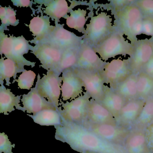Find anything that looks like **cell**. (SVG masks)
Here are the masks:
<instances>
[{"label":"cell","instance_id":"cell-27","mask_svg":"<svg viewBox=\"0 0 153 153\" xmlns=\"http://www.w3.org/2000/svg\"><path fill=\"white\" fill-rule=\"evenodd\" d=\"M80 47L79 45L67 49L63 51L59 64L54 71L55 73L60 76L64 71L76 66L79 56Z\"/></svg>","mask_w":153,"mask_h":153},{"label":"cell","instance_id":"cell-10","mask_svg":"<svg viewBox=\"0 0 153 153\" xmlns=\"http://www.w3.org/2000/svg\"><path fill=\"white\" fill-rule=\"evenodd\" d=\"M72 68L83 81L85 90L91 98L101 102L104 96L105 86L101 73L88 71L76 67Z\"/></svg>","mask_w":153,"mask_h":153},{"label":"cell","instance_id":"cell-28","mask_svg":"<svg viewBox=\"0 0 153 153\" xmlns=\"http://www.w3.org/2000/svg\"><path fill=\"white\" fill-rule=\"evenodd\" d=\"M153 121V97L146 100L141 113L131 127L130 129L145 130Z\"/></svg>","mask_w":153,"mask_h":153},{"label":"cell","instance_id":"cell-8","mask_svg":"<svg viewBox=\"0 0 153 153\" xmlns=\"http://www.w3.org/2000/svg\"><path fill=\"white\" fill-rule=\"evenodd\" d=\"M81 125L104 140L123 146L130 132V129L118 125L97 124L85 121Z\"/></svg>","mask_w":153,"mask_h":153},{"label":"cell","instance_id":"cell-22","mask_svg":"<svg viewBox=\"0 0 153 153\" xmlns=\"http://www.w3.org/2000/svg\"><path fill=\"white\" fill-rule=\"evenodd\" d=\"M21 95L16 96L10 89L7 88L4 85L0 86V113L8 115L9 113L16 109L25 112L24 107L20 105Z\"/></svg>","mask_w":153,"mask_h":153},{"label":"cell","instance_id":"cell-29","mask_svg":"<svg viewBox=\"0 0 153 153\" xmlns=\"http://www.w3.org/2000/svg\"><path fill=\"white\" fill-rule=\"evenodd\" d=\"M137 85L138 98L146 100L152 97L153 78L141 71L137 74Z\"/></svg>","mask_w":153,"mask_h":153},{"label":"cell","instance_id":"cell-39","mask_svg":"<svg viewBox=\"0 0 153 153\" xmlns=\"http://www.w3.org/2000/svg\"><path fill=\"white\" fill-rule=\"evenodd\" d=\"M151 19L152 20V22H153V19Z\"/></svg>","mask_w":153,"mask_h":153},{"label":"cell","instance_id":"cell-13","mask_svg":"<svg viewBox=\"0 0 153 153\" xmlns=\"http://www.w3.org/2000/svg\"><path fill=\"white\" fill-rule=\"evenodd\" d=\"M106 63V62L103 61L91 46L83 40L77 63L74 67L101 73Z\"/></svg>","mask_w":153,"mask_h":153},{"label":"cell","instance_id":"cell-6","mask_svg":"<svg viewBox=\"0 0 153 153\" xmlns=\"http://www.w3.org/2000/svg\"><path fill=\"white\" fill-rule=\"evenodd\" d=\"M90 98V96L85 92L71 102L64 103L61 101L62 106L59 111L62 118L68 122L82 125L86 120Z\"/></svg>","mask_w":153,"mask_h":153},{"label":"cell","instance_id":"cell-20","mask_svg":"<svg viewBox=\"0 0 153 153\" xmlns=\"http://www.w3.org/2000/svg\"><path fill=\"white\" fill-rule=\"evenodd\" d=\"M124 147L126 153H152L147 143L145 130L130 129Z\"/></svg>","mask_w":153,"mask_h":153},{"label":"cell","instance_id":"cell-32","mask_svg":"<svg viewBox=\"0 0 153 153\" xmlns=\"http://www.w3.org/2000/svg\"><path fill=\"white\" fill-rule=\"evenodd\" d=\"M36 74L32 70H25L19 76L18 79L16 80L18 83L19 88L29 90L33 85Z\"/></svg>","mask_w":153,"mask_h":153},{"label":"cell","instance_id":"cell-30","mask_svg":"<svg viewBox=\"0 0 153 153\" xmlns=\"http://www.w3.org/2000/svg\"><path fill=\"white\" fill-rule=\"evenodd\" d=\"M70 15L66 18V24L70 28L77 30L85 34L86 29L85 25L86 22L87 11L85 10L78 9L71 10Z\"/></svg>","mask_w":153,"mask_h":153},{"label":"cell","instance_id":"cell-33","mask_svg":"<svg viewBox=\"0 0 153 153\" xmlns=\"http://www.w3.org/2000/svg\"><path fill=\"white\" fill-rule=\"evenodd\" d=\"M136 5L139 8L145 18L153 19V0H142L137 1Z\"/></svg>","mask_w":153,"mask_h":153},{"label":"cell","instance_id":"cell-19","mask_svg":"<svg viewBox=\"0 0 153 153\" xmlns=\"http://www.w3.org/2000/svg\"><path fill=\"white\" fill-rule=\"evenodd\" d=\"M28 27L34 37L33 40L29 42L35 45L43 40L55 28V26L51 25L50 18L42 15L34 17L30 21Z\"/></svg>","mask_w":153,"mask_h":153},{"label":"cell","instance_id":"cell-17","mask_svg":"<svg viewBox=\"0 0 153 153\" xmlns=\"http://www.w3.org/2000/svg\"><path fill=\"white\" fill-rule=\"evenodd\" d=\"M21 102L25 111L33 114L46 109L58 110L54 105L40 95L35 87L31 88L28 94L22 95Z\"/></svg>","mask_w":153,"mask_h":153},{"label":"cell","instance_id":"cell-25","mask_svg":"<svg viewBox=\"0 0 153 153\" xmlns=\"http://www.w3.org/2000/svg\"><path fill=\"white\" fill-rule=\"evenodd\" d=\"M34 122L41 126H59L62 123V119L58 110L46 109L33 114H27Z\"/></svg>","mask_w":153,"mask_h":153},{"label":"cell","instance_id":"cell-7","mask_svg":"<svg viewBox=\"0 0 153 153\" xmlns=\"http://www.w3.org/2000/svg\"><path fill=\"white\" fill-rule=\"evenodd\" d=\"M62 82V77L53 71H48L47 74L42 78L38 75L35 87L40 95L54 105L58 110L60 107L59 98Z\"/></svg>","mask_w":153,"mask_h":153},{"label":"cell","instance_id":"cell-35","mask_svg":"<svg viewBox=\"0 0 153 153\" xmlns=\"http://www.w3.org/2000/svg\"><path fill=\"white\" fill-rule=\"evenodd\" d=\"M142 34L153 36V23L151 19L145 18L142 21Z\"/></svg>","mask_w":153,"mask_h":153},{"label":"cell","instance_id":"cell-15","mask_svg":"<svg viewBox=\"0 0 153 153\" xmlns=\"http://www.w3.org/2000/svg\"><path fill=\"white\" fill-rule=\"evenodd\" d=\"M143 15L136 5L127 6L118 13L120 31L128 36L135 25L143 19Z\"/></svg>","mask_w":153,"mask_h":153},{"label":"cell","instance_id":"cell-18","mask_svg":"<svg viewBox=\"0 0 153 153\" xmlns=\"http://www.w3.org/2000/svg\"><path fill=\"white\" fill-rule=\"evenodd\" d=\"M85 121L97 124L117 125L116 120L111 112L101 103L92 98L90 99L88 103Z\"/></svg>","mask_w":153,"mask_h":153},{"label":"cell","instance_id":"cell-36","mask_svg":"<svg viewBox=\"0 0 153 153\" xmlns=\"http://www.w3.org/2000/svg\"><path fill=\"white\" fill-rule=\"evenodd\" d=\"M145 133L149 148L153 153V121L146 128Z\"/></svg>","mask_w":153,"mask_h":153},{"label":"cell","instance_id":"cell-37","mask_svg":"<svg viewBox=\"0 0 153 153\" xmlns=\"http://www.w3.org/2000/svg\"><path fill=\"white\" fill-rule=\"evenodd\" d=\"M141 71L145 72L149 76L153 78V56L149 61L144 66Z\"/></svg>","mask_w":153,"mask_h":153},{"label":"cell","instance_id":"cell-11","mask_svg":"<svg viewBox=\"0 0 153 153\" xmlns=\"http://www.w3.org/2000/svg\"><path fill=\"white\" fill-rule=\"evenodd\" d=\"M64 51L46 44H38L33 46L31 53L39 59L41 66L48 71L56 70Z\"/></svg>","mask_w":153,"mask_h":153},{"label":"cell","instance_id":"cell-26","mask_svg":"<svg viewBox=\"0 0 153 153\" xmlns=\"http://www.w3.org/2000/svg\"><path fill=\"white\" fill-rule=\"evenodd\" d=\"M137 74H132L121 83L114 91L120 94L127 102L139 99L137 90Z\"/></svg>","mask_w":153,"mask_h":153},{"label":"cell","instance_id":"cell-21","mask_svg":"<svg viewBox=\"0 0 153 153\" xmlns=\"http://www.w3.org/2000/svg\"><path fill=\"white\" fill-rule=\"evenodd\" d=\"M126 100L120 94L105 86V94L101 103L112 114L116 122L122 109L127 102Z\"/></svg>","mask_w":153,"mask_h":153},{"label":"cell","instance_id":"cell-38","mask_svg":"<svg viewBox=\"0 0 153 153\" xmlns=\"http://www.w3.org/2000/svg\"><path fill=\"white\" fill-rule=\"evenodd\" d=\"M14 6L17 7H32L33 4V1L29 0H18V1H12Z\"/></svg>","mask_w":153,"mask_h":153},{"label":"cell","instance_id":"cell-24","mask_svg":"<svg viewBox=\"0 0 153 153\" xmlns=\"http://www.w3.org/2000/svg\"><path fill=\"white\" fill-rule=\"evenodd\" d=\"M25 69L24 67L17 64L16 62L10 59H5L1 56L0 59V83L1 85H4V80L7 82L6 85L9 86L10 84V79L13 77L14 81L16 80L17 74L23 72Z\"/></svg>","mask_w":153,"mask_h":153},{"label":"cell","instance_id":"cell-2","mask_svg":"<svg viewBox=\"0 0 153 153\" xmlns=\"http://www.w3.org/2000/svg\"><path fill=\"white\" fill-rule=\"evenodd\" d=\"M4 30L0 31V53L4 54L6 58L14 61L21 67L31 66L33 68L35 62H32L24 58V54L32 51L33 46L30 45L29 41L24 36H8L4 33Z\"/></svg>","mask_w":153,"mask_h":153},{"label":"cell","instance_id":"cell-31","mask_svg":"<svg viewBox=\"0 0 153 153\" xmlns=\"http://www.w3.org/2000/svg\"><path fill=\"white\" fill-rule=\"evenodd\" d=\"M16 11L11 7H3L0 8V18L1 19V28H7L9 26H16L19 24V20L16 18Z\"/></svg>","mask_w":153,"mask_h":153},{"label":"cell","instance_id":"cell-4","mask_svg":"<svg viewBox=\"0 0 153 153\" xmlns=\"http://www.w3.org/2000/svg\"><path fill=\"white\" fill-rule=\"evenodd\" d=\"M85 29L83 41L94 48L114 32L112 18L105 12H101L91 17Z\"/></svg>","mask_w":153,"mask_h":153},{"label":"cell","instance_id":"cell-41","mask_svg":"<svg viewBox=\"0 0 153 153\" xmlns=\"http://www.w3.org/2000/svg\"><path fill=\"white\" fill-rule=\"evenodd\" d=\"M152 97H153V94H152Z\"/></svg>","mask_w":153,"mask_h":153},{"label":"cell","instance_id":"cell-34","mask_svg":"<svg viewBox=\"0 0 153 153\" xmlns=\"http://www.w3.org/2000/svg\"><path fill=\"white\" fill-rule=\"evenodd\" d=\"M15 146L11 143L7 134L4 132L0 133V153H13L12 149Z\"/></svg>","mask_w":153,"mask_h":153},{"label":"cell","instance_id":"cell-12","mask_svg":"<svg viewBox=\"0 0 153 153\" xmlns=\"http://www.w3.org/2000/svg\"><path fill=\"white\" fill-rule=\"evenodd\" d=\"M153 56V39L137 40L135 43L134 53L129 57L133 73L138 74L141 72Z\"/></svg>","mask_w":153,"mask_h":153},{"label":"cell","instance_id":"cell-3","mask_svg":"<svg viewBox=\"0 0 153 153\" xmlns=\"http://www.w3.org/2000/svg\"><path fill=\"white\" fill-rule=\"evenodd\" d=\"M135 43L126 39L121 32L114 31L102 42L94 47L95 51L104 62L118 56H132Z\"/></svg>","mask_w":153,"mask_h":153},{"label":"cell","instance_id":"cell-40","mask_svg":"<svg viewBox=\"0 0 153 153\" xmlns=\"http://www.w3.org/2000/svg\"><path fill=\"white\" fill-rule=\"evenodd\" d=\"M90 153V152H86V153Z\"/></svg>","mask_w":153,"mask_h":153},{"label":"cell","instance_id":"cell-23","mask_svg":"<svg viewBox=\"0 0 153 153\" xmlns=\"http://www.w3.org/2000/svg\"><path fill=\"white\" fill-rule=\"evenodd\" d=\"M46 3H45V8L44 12L47 16L51 18L54 22H59L60 19L63 18L66 19L72 10L71 6L68 7V2L65 0H54L47 1Z\"/></svg>","mask_w":153,"mask_h":153},{"label":"cell","instance_id":"cell-9","mask_svg":"<svg viewBox=\"0 0 153 153\" xmlns=\"http://www.w3.org/2000/svg\"><path fill=\"white\" fill-rule=\"evenodd\" d=\"M55 25L54 30L36 45L46 44L63 51L80 45L84 39L83 36H77L74 33L66 30L63 27V24L61 25L55 22Z\"/></svg>","mask_w":153,"mask_h":153},{"label":"cell","instance_id":"cell-1","mask_svg":"<svg viewBox=\"0 0 153 153\" xmlns=\"http://www.w3.org/2000/svg\"><path fill=\"white\" fill-rule=\"evenodd\" d=\"M54 128L55 138L79 153H126L123 146L106 141L82 125L62 119L61 124Z\"/></svg>","mask_w":153,"mask_h":153},{"label":"cell","instance_id":"cell-5","mask_svg":"<svg viewBox=\"0 0 153 153\" xmlns=\"http://www.w3.org/2000/svg\"><path fill=\"white\" fill-rule=\"evenodd\" d=\"M132 74L129 57L128 59L119 57L106 62L101 72L105 84L113 90Z\"/></svg>","mask_w":153,"mask_h":153},{"label":"cell","instance_id":"cell-16","mask_svg":"<svg viewBox=\"0 0 153 153\" xmlns=\"http://www.w3.org/2000/svg\"><path fill=\"white\" fill-rule=\"evenodd\" d=\"M145 103L146 100L139 98L127 102L121 111L117 125L130 129L141 113Z\"/></svg>","mask_w":153,"mask_h":153},{"label":"cell","instance_id":"cell-14","mask_svg":"<svg viewBox=\"0 0 153 153\" xmlns=\"http://www.w3.org/2000/svg\"><path fill=\"white\" fill-rule=\"evenodd\" d=\"M62 77V84L61 86V95L62 101H72L82 95L84 83L72 68L64 71Z\"/></svg>","mask_w":153,"mask_h":153}]
</instances>
